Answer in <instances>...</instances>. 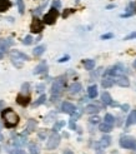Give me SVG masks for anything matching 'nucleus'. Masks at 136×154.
Returning a JSON list of instances; mask_svg holds the SVG:
<instances>
[{
	"mask_svg": "<svg viewBox=\"0 0 136 154\" xmlns=\"http://www.w3.org/2000/svg\"><path fill=\"white\" fill-rule=\"evenodd\" d=\"M53 8H55V9L61 8V1H60V0H54V1H53Z\"/></svg>",
	"mask_w": 136,
	"mask_h": 154,
	"instance_id": "35",
	"label": "nucleus"
},
{
	"mask_svg": "<svg viewBox=\"0 0 136 154\" xmlns=\"http://www.w3.org/2000/svg\"><path fill=\"white\" fill-rule=\"evenodd\" d=\"M3 58V53H1V51H0V59H1Z\"/></svg>",
	"mask_w": 136,
	"mask_h": 154,
	"instance_id": "46",
	"label": "nucleus"
},
{
	"mask_svg": "<svg viewBox=\"0 0 136 154\" xmlns=\"http://www.w3.org/2000/svg\"><path fill=\"white\" fill-rule=\"evenodd\" d=\"M123 109H124V111H128V109H129V104L123 105Z\"/></svg>",
	"mask_w": 136,
	"mask_h": 154,
	"instance_id": "42",
	"label": "nucleus"
},
{
	"mask_svg": "<svg viewBox=\"0 0 136 154\" xmlns=\"http://www.w3.org/2000/svg\"><path fill=\"white\" fill-rule=\"evenodd\" d=\"M65 125V122H63V120H59L58 123H55V125H54V128H53V130L54 132H58V130H60Z\"/></svg>",
	"mask_w": 136,
	"mask_h": 154,
	"instance_id": "29",
	"label": "nucleus"
},
{
	"mask_svg": "<svg viewBox=\"0 0 136 154\" xmlns=\"http://www.w3.org/2000/svg\"><path fill=\"white\" fill-rule=\"evenodd\" d=\"M87 95L89 98H91V99H95L97 97V87L96 85H90L87 88Z\"/></svg>",
	"mask_w": 136,
	"mask_h": 154,
	"instance_id": "19",
	"label": "nucleus"
},
{
	"mask_svg": "<svg viewBox=\"0 0 136 154\" xmlns=\"http://www.w3.org/2000/svg\"><path fill=\"white\" fill-rule=\"evenodd\" d=\"M45 100H46V95L43 94V95H41V97H40L35 103H32V106H39V105H41V104H44Z\"/></svg>",
	"mask_w": 136,
	"mask_h": 154,
	"instance_id": "28",
	"label": "nucleus"
},
{
	"mask_svg": "<svg viewBox=\"0 0 136 154\" xmlns=\"http://www.w3.org/2000/svg\"><path fill=\"white\" fill-rule=\"evenodd\" d=\"M123 73H124V68H121L120 65H115V67H111L107 69L105 72V75L106 77H120V75H123Z\"/></svg>",
	"mask_w": 136,
	"mask_h": 154,
	"instance_id": "6",
	"label": "nucleus"
},
{
	"mask_svg": "<svg viewBox=\"0 0 136 154\" xmlns=\"http://www.w3.org/2000/svg\"><path fill=\"white\" fill-rule=\"evenodd\" d=\"M1 116H3L4 122H5V125H6L8 128L15 127V125H18V123H19V115L13 109H10V108L3 109Z\"/></svg>",
	"mask_w": 136,
	"mask_h": 154,
	"instance_id": "1",
	"label": "nucleus"
},
{
	"mask_svg": "<svg viewBox=\"0 0 136 154\" xmlns=\"http://www.w3.org/2000/svg\"><path fill=\"white\" fill-rule=\"evenodd\" d=\"M10 57H11V60H29V57L25 53H21L19 50H11Z\"/></svg>",
	"mask_w": 136,
	"mask_h": 154,
	"instance_id": "9",
	"label": "nucleus"
},
{
	"mask_svg": "<svg viewBox=\"0 0 136 154\" xmlns=\"http://www.w3.org/2000/svg\"><path fill=\"white\" fill-rule=\"evenodd\" d=\"M132 65H134V68L136 69V60H135V62H134V64H132Z\"/></svg>",
	"mask_w": 136,
	"mask_h": 154,
	"instance_id": "45",
	"label": "nucleus"
},
{
	"mask_svg": "<svg viewBox=\"0 0 136 154\" xmlns=\"http://www.w3.org/2000/svg\"><path fill=\"white\" fill-rule=\"evenodd\" d=\"M11 6V1L10 0H0V13H4L9 10Z\"/></svg>",
	"mask_w": 136,
	"mask_h": 154,
	"instance_id": "17",
	"label": "nucleus"
},
{
	"mask_svg": "<svg viewBox=\"0 0 136 154\" xmlns=\"http://www.w3.org/2000/svg\"><path fill=\"white\" fill-rule=\"evenodd\" d=\"M14 44V40L11 38H8V39H1L0 40V50L1 51H5L8 50L10 46Z\"/></svg>",
	"mask_w": 136,
	"mask_h": 154,
	"instance_id": "11",
	"label": "nucleus"
},
{
	"mask_svg": "<svg viewBox=\"0 0 136 154\" xmlns=\"http://www.w3.org/2000/svg\"><path fill=\"white\" fill-rule=\"evenodd\" d=\"M85 111L87 114H96L100 111V106H97L95 104H89V105H86Z\"/></svg>",
	"mask_w": 136,
	"mask_h": 154,
	"instance_id": "15",
	"label": "nucleus"
},
{
	"mask_svg": "<svg viewBox=\"0 0 136 154\" xmlns=\"http://www.w3.org/2000/svg\"><path fill=\"white\" fill-rule=\"evenodd\" d=\"M101 85L104 88H111L112 85H114V79L110 78V77H106L101 80Z\"/></svg>",
	"mask_w": 136,
	"mask_h": 154,
	"instance_id": "21",
	"label": "nucleus"
},
{
	"mask_svg": "<svg viewBox=\"0 0 136 154\" xmlns=\"http://www.w3.org/2000/svg\"><path fill=\"white\" fill-rule=\"evenodd\" d=\"M14 154H25V150H23V149H16Z\"/></svg>",
	"mask_w": 136,
	"mask_h": 154,
	"instance_id": "40",
	"label": "nucleus"
},
{
	"mask_svg": "<svg viewBox=\"0 0 136 154\" xmlns=\"http://www.w3.org/2000/svg\"><path fill=\"white\" fill-rule=\"evenodd\" d=\"M111 144V138L109 137V135H104L101 139H100V143H99V145L101 148H106V147H109Z\"/></svg>",
	"mask_w": 136,
	"mask_h": 154,
	"instance_id": "20",
	"label": "nucleus"
},
{
	"mask_svg": "<svg viewBox=\"0 0 136 154\" xmlns=\"http://www.w3.org/2000/svg\"><path fill=\"white\" fill-rule=\"evenodd\" d=\"M45 49H46L45 45H39V46H36V48L32 50V54H34L35 57H40V55L45 51Z\"/></svg>",
	"mask_w": 136,
	"mask_h": 154,
	"instance_id": "25",
	"label": "nucleus"
},
{
	"mask_svg": "<svg viewBox=\"0 0 136 154\" xmlns=\"http://www.w3.org/2000/svg\"><path fill=\"white\" fill-rule=\"evenodd\" d=\"M64 88H65V79L58 78L53 83V87H51V95H53V98H58L63 93Z\"/></svg>",
	"mask_w": 136,
	"mask_h": 154,
	"instance_id": "2",
	"label": "nucleus"
},
{
	"mask_svg": "<svg viewBox=\"0 0 136 154\" xmlns=\"http://www.w3.org/2000/svg\"><path fill=\"white\" fill-rule=\"evenodd\" d=\"M120 147L125 149H136V139L130 135H125V137L120 138Z\"/></svg>",
	"mask_w": 136,
	"mask_h": 154,
	"instance_id": "3",
	"label": "nucleus"
},
{
	"mask_svg": "<svg viewBox=\"0 0 136 154\" xmlns=\"http://www.w3.org/2000/svg\"><path fill=\"white\" fill-rule=\"evenodd\" d=\"M131 39H136V31H132L131 34H129L128 36H125L124 40H131Z\"/></svg>",
	"mask_w": 136,
	"mask_h": 154,
	"instance_id": "34",
	"label": "nucleus"
},
{
	"mask_svg": "<svg viewBox=\"0 0 136 154\" xmlns=\"http://www.w3.org/2000/svg\"><path fill=\"white\" fill-rule=\"evenodd\" d=\"M29 150H30V154H40L39 147H37L35 143H30L29 144Z\"/></svg>",
	"mask_w": 136,
	"mask_h": 154,
	"instance_id": "26",
	"label": "nucleus"
},
{
	"mask_svg": "<svg viewBox=\"0 0 136 154\" xmlns=\"http://www.w3.org/2000/svg\"><path fill=\"white\" fill-rule=\"evenodd\" d=\"M60 135L58 134V132H54L53 134L49 137V139H48V143H46V148L48 149H55V148H58V145L60 144Z\"/></svg>",
	"mask_w": 136,
	"mask_h": 154,
	"instance_id": "5",
	"label": "nucleus"
},
{
	"mask_svg": "<svg viewBox=\"0 0 136 154\" xmlns=\"http://www.w3.org/2000/svg\"><path fill=\"white\" fill-rule=\"evenodd\" d=\"M69 127H70V129H76V124H75V120H73V119H70V123H69Z\"/></svg>",
	"mask_w": 136,
	"mask_h": 154,
	"instance_id": "37",
	"label": "nucleus"
},
{
	"mask_svg": "<svg viewBox=\"0 0 136 154\" xmlns=\"http://www.w3.org/2000/svg\"><path fill=\"white\" fill-rule=\"evenodd\" d=\"M101 101L104 103L105 105H111L112 104V98L107 92H104L101 94Z\"/></svg>",
	"mask_w": 136,
	"mask_h": 154,
	"instance_id": "16",
	"label": "nucleus"
},
{
	"mask_svg": "<svg viewBox=\"0 0 136 154\" xmlns=\"http://www.w3.org/2000/svg\"><path fill=\"white\" fill-rule=\"evenodd\" d=\"M36 125H37L36 120H34V119H30L29 122H27L26 133H31V132H34V130H35V128H36Z\"/></svg>",
	"mask_w": 136,
	"mask_h": 154,
	"instance_id": "23",
	"label": "nucleus"
},
{
	"mask_svg": "<svg viewBox=\"0 0 136 154\" xmlns=\"http://www.w3.org/2000/svg\"><path fill=\"white\" fill-rule=\"evenodd\" d=\"M18 8H19V13H20V14H24V11H25V5H24V1H23V0H18Z\"/></svg>",
	"mask_w": 136,
	"mask_h": 154,
	"instance_id": "30",
	"label": "nucleus"
},
{
	"mask_svg": "<svg viewBox=\"0 0 136 154\" xmlns=\"http://www.w3.org/2000/svg\"><path fill=\"white\" fill-rule=\"evenodd\" d=\"M0 128H1V124H0Z\"/></svg>",
	"mask_w": 136,
	"mask_h": 154,
	"instance_id": "47",
	"label": "nucleus"
},
{
	"mask_svg": "<svg viewBox=\"0 0 136 154\" xmlns=\"http://www.w3.org/2000/svg\"><path fill=\"white\" fill-rule=\"evenodd\" d=\"M58 16H59V11H58V9L51 8L50 10L44 15L43 23H45V24H48V25H51V24H54V23L56 21Z\"/></svg>",
	"mask_w": 136,
	"mask_h": 154,
	"instance_id": "4",
	"label": "nucleus"
},
{
	"mask_svg": "<svg viewBox=\"0 0 136 154\" xmlns=\"http://www.w3.org/2000/svg\"><path fill=\"white\" fill-rule=\"evenodd\" d=\"M68 60H69V55H66V57H64V58H60L59 63H64V62H68Z\"/></svg>",
	"mask_w": 136,
	"mask_h": 154,
	"instance_id": "39",
	"label": "nucleus"
},
{
	"mask_svg": "<svg viewBox=\"0 0 136 154\" xmlns=\"http://www.w3.org/2000/svg\"><path fill=\"white\" fill-rule=\"evenodd\" d=\"M84 67H85L86 70H92L94 68H95V60H92V59H86V60H84Z\"/></svg>",
	"mask_w": 136,
	"mask_h": 154,
	"instance_id": "22",
	"label": "nucleus"
},
{
	"mask_svg": "<svg viewBox=\"0 0 136 154\" xmlns=\"http://www.w3.org/2000/svg\"><path fill=\"white\" fill-rule=\"evenodd\" d=\"M46 70H48V64H46V62H45V60H43V62H41L39 65H36V67H35V69H34V72H32V73H34V74H36V75H37V74L45 73Z\"/></svg>",
	"mask_w": 136,
	"mask_h": 154,
	"instance_id": "13",
	"label": "nucleus"
},
{
	"mask_svg": "<svg viewBox=\"0 0 136 154\" xmlns=\"http://www.w3.org/2000/svg\"><path fill=\"white\" fill-rule=\"evenodd\" d=\"M16 103L21 106H26L30 103V97L29 95H24V94H19L16 98Z\"/></svg>",
	"mask_w": 136,
	"mask_h": 154,
	"instance_id": "12",
	"label": "nucleus"
},
{
	"mask_svg": "<svg viewBox=\"0 0 136 154\" xmlns=\"http://www.w3.org/2000/svg\"><path fill=\"white\" fill-rule=\"evenodd\" d=\"M61 110L64 111V113L71 115L74 111L76 110V106H75L73 103H70V101H64L63 104H61Z\"/></svg>",
	"mask_w": 136,
	"mask_h": 154,
	"instance_id": "8",
	"label": "nucleus"
},
{
	"mask_svg": "<svg viewBox=\"0 0 136 154\" xmlns=\"http://www.w3.org/2000/svg\"><path fill=\"white\" fill-rule=\"evenodd\" d=\"M65 154H74V153H73V152H70V150H68V152L65 153Z\"/></svg>",
	"mask_w": 136,
	"mask_h": 154,
	"instance_id": "44",
	"label": "nucleus"
},
{
	"mask_svg": "<svg viewBox=\"0 0 136 154\" xmlns=\"http://www.w3.org/2000/svg\"><path fill=\"white\" fill-rule=\"evenodd\" d=\"M111 38H114V34H111V33H109V34H104V35H101V39H102V40L111 39Z\"/></svg>",
	"mask_w": 136,
	"mask_h": 154,
	"instance_id": "36",
	"label": "nucleus"
},
{
	"mask_svg": "<svg viewBox=\"0 0 136 154\" xmlns=\"http://www.w3.org/2000/svg\"><path fill=\"white\" fill-rule=\"evenodd\" d=\"M136 124V110H132L128 116V120H126V127H130V125Z\"/></svg>",
	"mask_w": 136,
	"mask_h": 154,
	"instance_id": "18",
	"label": "nucleus"
},
{
	"mask_svg": "<svg viewBox=\"0 0 136 154\" xmlns=\"http://www.w3.org/2000/svg\"><path fill=\"white\" fill-rule=\"evenodd\" d=\"M36 92H39V93H41V92H44V89H45V85H44V84H39V85H37L36 87Z\"/></svg>",
	"mask_w": 136,
	"mask_h": 154,
	"instance_id": "38",
	"label": "nucleus"
},
{
	"mask_svg": "<svg viewBox=\"0 0 136 154\" xmlns=\"http://www.w3.org/2000/svg\"><path fill=\"white\" fill-rule=\"evenodd\" d=\"M104 120H105L104 123L110 124V125H112V124L115 123V118H114V116H112L111 114H106V115L104 116Z\"/></svg>",
	"mask_w": 136,
	"mask_h": 154,
	"instance_id": "27",
	"label": "nucleus"
},
{
	"mask_svg": "<svg viewBox=\"0 0 136 154\" xmlns=\"http://www.w3.org/2000/svg\"><path fill=\"white\" fill-rule=\"evenodd\" d=\"M4 105H5L4 100H0V113H1V110H3V108H4Z\"/></svg>",
	"mask_w": 136,
	"mask_h": 154,
	"instance_id": "41",
	"label": "nucleus"
},
{
	"mask_svg": "<svg viewBox=\"0 0 136 154\" xmlns=\"http://www.w3.org/2000/svg\"><path fill=\"white\" fill-rule=\"evenodd\" d=\"M114 83L118 84L119 87H123V88H128L130 85V80L128 77L125 75H120V77H116V79H114Z\"/></svg>",
	"mask_w": 136,
	"mask_h": 154,
	"instance_id": "10",
	"label": "nucleus"
},
{
	"mask_svg": "<svg viewBox=\"0 0 136 154\" xmlns=\"http://www.w3.org/2000/svg\"><path fill=\"white\" fill-rule=\"evenodd\" d=\"M29 88H30V84L29 83H24L21 85V94H25V93L29 92Z\"/></svg>",
	"mask_w": 136,
	"mask_h": 154,
	"instance_id": "32",
	"label": "nucleus"
},
{
	"mask_svg": "<svg viewBox=\"0 0 136 154\" xmlns=\"http://www.w3.org/2000/svg\"><path fill=\"white\" fill-rule=\"evenodd\" d=\"M44 29V23L41 21L40 19H37V18H35L34 20H32L31 25H30V30L31 33H41V30Z\"/></svg>",
	"mask_w": 136,
	"mask_h": 154,
	"instance_id": "7",
	"label": "nucleus"
},
{
	"mask_svg": "<svg viewBox=\"0 0 136 154\" xmlns=\"http://www.w3.org/2000/svg\"><path fill=\"white\" fill-rule=\"evenodd\" d=\"M89 120H90V123H91V124H97V123L100 122V118H99L97 115H94V116H91V118L89 119Z\"/></svg>",
	"mask_w": 136,
	"mask_h": 154,
	"instance_id": "33",
	"label": "nucleus"
},
{
	"mask_svg": "<svg viewBox=\"0 0 136 154\" xmlns=\"http://www.w3.org/2000/svg\"><path fill=\"white\" fill-rule=\"evenodd\" d=\"M99 129L101 130L102 133H110L111 130H112V125L106 124V123H101V124L99 125Z\"/></svg>",
	"mask_w": 136,
	"mask_h": 154,
	"instance_id": "24",
	"label": "nucleus"
},
{
	"mask_svg": "<svg viewBox=\"0 0 136 154\" xmlns=\"http://www.w3.org/2000/svg\"><path fill=\"white\" fill-rule=\"evenodd\" d=\"M69 90H70L71 94H78V93H80L82 90V85L80 83H73L71 85H70Z\"/></svg>",
	"mask_w": 136,
	"mask_h": 154,
	"instance_id": "14",
	"label": "nucleus"
},
{
	"mask_svg": "<svg viewBox=\"0 0 136 154\" xmlns=\"http://www.w3.org/2000/svg\"><path fill=\"white\" fill-rule=\"evenodd\" d=\"M32 41H34V39H32V36L31 35H26L25 38H24V40H23V43H24L25 45H30Z\"/></svg>",
	"mask_w": 136,
	"mask_h": 154,
	"instance_id": "31",
	"label": "nucleus"
},
{
	"mask_svg": "<svg viewBox=\"0 0 136 154\" xmlns=\"http://www.w3.org/2000/svg\"><path fill=\"white\" fill-rule=\"evenodd\" d=\"M112 8H115V5H109V6H107V9H112Z\"/></svg>",
	"mask_w": 136,
	"mask_h": 154,
	"instance_id": "43",
	"label": "nucleus"
}]
</instances>
